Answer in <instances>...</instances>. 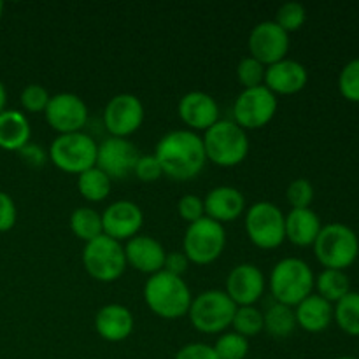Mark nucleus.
<instances>
[{
	"label": "nucleus",
	"mask_w": 359,
	"mask_h": 359,
	"mask_svg": "<svg viewBox=\"0 0 359 359\" xmlns=\"http://www.w3.org/2000/svg\"><path fill=\"white\" fill-rule=\"evenodd\" d=\"M77 189L88 202H102L111 193V179L105 172H102L98 167L90 168L77 175Z\"/></svg>",
	"instance_id": "c756f323"
},
{
	"label": "nucleus",
	"mask_w": 359,
	"mask_h": 359,
	"mask_svg": "<svg viewBox=\"0 0 359 359\" xmlns=\"http://www.w3.org/2000/svg\"><path fill=\"white\" fill-rule=\"evenodd\" d=\"M95 330L107 342H123L133 332V316L121 304L104 305L95 316Z\"/></svg>",
	"instance_id": "4be33fe9"
},
{
	"label": "nucleus",
	"mask_w": 359,
	"mask_h": 359,
	"mask_svg": "<svg viewBox=\"0 0 359 359\" xmlns=\"http://www.w3.org/2000/svg\"><path fill=\"white\" fill-rule=\"evenodd\" d=\"M316 276L300 258H284L270 272V293L277 304L297 307L314 291Z\"/></svg>",
	"instance_id": "7ed1b4c3"
},
{
	"label": "nucleus",
	"mask_w": 359,
	"mask_h": 359,
	"mask_svg": "<svg viewBox=\"0 0 359 359\" xmlns=\"http://www.w3.org/2000/svg\"><path fill=\"white\" fill-rule=\"evenodd\" d=\"M284 226H286V238L291 244L298 248H309L314 245L323 224L318 214L309 207V209H291L284 221Z\"/></svg>",
	"instance_id": "b1692460"
},
{
	"label": "nucleus",
	"mask_w": 359,
	"mask_h": 359,
	"mask_svg": "<svg viewBox=\"0 0 359 359\" xmlns=\"http://www.w3.org/2000/svg\"><path fill=\"white\" fill-rule=\"evenodd\" d=\"M32 128L27 116L14 109L0 112V147L6 151H20L30 142Z\"/></svg>",
	"instance_id": "393cba45"
},
{
	"label": "nucleus",
	"mask_w": 359,
	"mask_h": 359,
	"mask_svg": "<svg viewBox=\"0 0 359 359\" xmlns=\"http://www.w3.org/2000/svg\"><path fill=\"white\" fill-rule=\"evenodd\" d=\"M70 230L76 235L79 241L91 242L104 235V228H102V214L91 207H77L72 214H70Z\"/></svg>",
	"instance_id": "bb28decb"
},
{
	"label": "nucleus",
	"mask_w": 359,
	"mask_h": 359,
	"mask_svg": "<svg viewBox=\"0 0 359 359\" xmlns=\"http://www.w3.org/2000/svg\"><path fill=\"white\" fill-rule=\"evenodd\" d=\"M235 311L237 305L224 291L207 290L193 298L188 316L193 328L198 330L200 333L216 335L231 326Z\"/></svg>",
	"instance_id": "423d86ee"
},
{
	"label": "nucleus",
	"mask_w": 359,
	"mask_h": 359,
	"mask_svg": "<svg viewBox=\"0 0 359 359\" xmlns=\"http://www.w3.org/2000/svg\"><path fill=\"white\" fill-rule=\"evenodd\" d=\"M188 266H189V259L184 252L174 251V252H167V256H165V265H163L165 272L182 277V273L188 270Z\"/></svg>",
	"instance_id": "37998d69"
},
{
	"label": "nucleus",
	"mask_w": 359,
	"mask_h": 359,
	"mask_svg": "<svg viewBox=\"0 0 359 359\" xmlns=\"http://www.w3.org/2000/svg\"><path fill=\"white\" fill-rule=\"evenodd\" d=\"M207 160L219 167H235L242 163L249 153V139L231 119H219L202 137Z\"/></svg>",
	"instance_id": "39448f33"
},
{
	"label": "nucleus",
	"mask_w": 359,
	"mask_h": 359,
	"mask_svg": "<svg viewBox=\"0 0 359 359\" xmlns=\"http://www.w3.org/2000/svg\"><path fill=\"white\" fill-rule=\"evenodd\" d=\"M174 359H219L214 353L212 346H207V344L195 342L188 344L182 349H179V353L175 354Z\"/></svg>",
	"instance_id": "a19ab883"
},
{
	"label": "nucleus",
	"mask_w": 359,
	"mask_h": 359,
	"mask_svg": "<svg viewBox=\"0 0 359 359\" xmlns=\"http://www.w3.org/2000/svg\"><path fill=\"white\" fill-rule=\"evenodd\" d=\"M142 121L144 105L132 93L114 95L104 109V126L111 137L126 139L142 126Z\"/></svg>",
	"instance_id": "f8f14e48"
},
{
	"label": "nucleus",
	"mask_w": 359,
	"mask_h": 359,
	"mask_svg": "<svg viewBox=\"0 0 359 359\" xmlns=\"http://www.w3.org/2000/svg\"><path fill=\"white\" fill-rule=\"evenodd\" d=\"M277 112V97L266 86L249 88L237 97L233 121L242 130H259L269 125Z\"/></svg>",
	"instance_id": "9b49d317"
},
{
	"label": "nucleus",
	"mask_w": 359,
	"mask_h": 359,
	"mask_svg": "<svg viewBox=\"0 0 359 359\" xmlns=\"http://www.w3.org/2000/svg\"><path fill=\"white\" fill-rule=\"evenodd\" d=\"M297 328L294 309L283 304H272L263 314V330L273 339H287Z\"/></svg>",
	"instance_id": "a878e982"
},
{
	"label": "nucleus",
	"mask_w": 359,
	"mask_h": 359,
	"mask_svg": "<svg viewBox=\"0 0 359 359\" xmlns=\"http://www.w3.org/2000/svg\"><path fill=\"white\" fill-rule=\"evenodd\" d=\"M83 265L98 283H114L128 266L123 244L107 235H100L84 245Z\"/></svg>",
	"instance_id": "1a4fd4ad"
},
{
	"label": "nucleus",
	"mask_w": 359,
	"mask_h": 359,
	"mask_svg": "<svg viewBox=\"0 0 359 359\" xmlns=\"http://www.w3.org/2000/svg\"><path fill=\"white\" fill-rule=\"evenodd\" d=\"M286 216L272 202H256L245 212L249 241L259 249H277L286 241Z\"/></svg>",
	"instance_id": "9d476101"
},
{
	"label": "nucleus",
	"mask_w": 359,
	"mask_h": 359,
	"mask_svg": "<svg viewBox=\"0 0 359 359\" xmlns=\"http://www.w3.org/2000/svg\"><path fill=\"white\" fill-rule=\"evenodd\" d=\"M51 95L41 84H28L20 95V102L27 112H44Z\"/></svg>",
	"instance_id": "e433bc0d"
},
{
	"label": "nucleus",
	"mask_w": 359,
	"mask_h": 359,
	"mask_svg": "<svg viewBox=\"0 0 359 359\" xmlns=\"http://www.w3.org/2000/svg\"><path fill=\"white\" fill-rule=\"evenodd\" d=\"M6 104H7V91H6V86H4V83L0 81V112L6 111Z\"/></svg>",
	"instance_id": "c03bdc74"
},
{
	"label": "nucleus",
	"mask_w": 359,
	"mask_h": 359,
	"mask_svg": "<svg viewBox=\"0 0 359 359\" xmlns=\"http://www.w3.org/2000/svg\"><path fill=\"white\" fill-rule=\"evenodd\" d=\"M144 300L158 318L179 319L188 314L193 297L182 277L161 270L147 279Z\"/></svg>",
	"instance_id": "f03ea898"
},
{
	"label": "nucleus",
	"mask_w": 359,
	"mask_h": 359,
	"mask_svg": "<svg viewBox=\"0 0 359 359\" xmlns=\"http://www.w3.org/2000/svg\"><path fill=\"white\" fill-rule=\"evenodd\" d=\"M265 72L266 67L259 63L258 60L252 58V56H245L238 62L237 77L242 86H244V90L265 86Z\"/></svg>",
	"instance_id": "72a5a7b5"
},
{
	"label": "nucleus",
	"mask_w": 359,
	"mask_h": 359,
	"mask_svg": "<svg viewBox=\"0 0 359 359\" xmlns=\"http://www.w3.org/2000/svg\"><path fill=\"white\" fill-rule=\"evenodd\" d=\"M309 72L297 60L284 58L266 67L265 86L273 95H294L307 86Z\"/></svg>",
	"instance_id": "aec40b11"
},
{
	"label": "nucleus",
	"mask_w": 359,
	"mask_h": 359,
	"mask_svg": "<svg viewBox=\"0 0 359 359\" xmlns=\"http://www.w3.org/2000/svg\"><path fill=\"white\" fill-rule=\"evenodd\" d=\"M265 286L266 280L262 270L252 263H242L228 273L224 293L237 307H248L263 297Z\"/></svg>",
	"instance_id": "dca6fc26"
},
{
	"label": "nucleus",
	"mask_w": 359,
	"mask_h": 359,
	"mask_svg": "<svg viewBox=\"0 0 359 359\" xmlns=\"http://www.w3.org/2000/svg\"><path fill=\"white\" fill-rule=\"evenodd\" d=\"M249 53L265 67L273 65L287 56L290 34L283 30L276 21H262L249 34Z\"/></svg>",
	"instance_id": "ddd939ff"
},
{
	"label": "nucleus",
	"mask_w": 359,
	"mask_h": 359,
	"mask_svg": "<svg viewBox=\"0 0 359 359\" xmlns=\"http://www.w3.org/2000/svg\"><path fill=\"white\" fill-rule=\"evenodd\" d=\"M98 146L88 133H63L53 140L48 156L65 174L81 175L97 165Z\"/></svg>",
	"instance_id": "0eeeda50"
},
{
	"label": "nucleus",
	"mask_w": 359,
	"mask_h": 359,
	"mask_svg": "<svg viewBox=\"0 0 359 359\" xmlns=\"http://www.w3.org/2000/svg\"><path fill=\"white\" fill-rule=\"evenodd\" d=\"M231 326H233L235 333L249 340L251 337L259 335L263 332V312L255 305L237 307Z\"/></svg>",
	"instance_id": "7c9ffc66"
},
{
	"label": "nucleus",
	"mask_w": 359,
	"mask_h": 359,
	"mask_svg": "<svg viewBox=\"0 0 359 359\" xmlns=\"http://www.w3.org/2000/svg\"><path fill=\"white\" fill-rule=\"evenodd\" d=\"M219 359H245L249 354V340L238 333H223L212 346Z\"/></svg>",
	"instance_id": "2f4dec72"
},
{
	"label": "nucleus",
	"mask_w": 359,
	"mask_h": 359,
	"mask_svg": "<svg viewBox=\"0 0 359 359\" xmlns=\"http://www.w3.org/2000/svg\"><path fill=\"white\" fill-rule=\"evenodd\" d=\"M314 287L318 290V294L330 304H337L342 300L351 291L349 277L344 270H330L325 269L318 277H316Z\"/></svg>",
	"instance_id": "cd10ccee"
},
{
	"label": "nucleus",
	"mask_w": 359,
	"mask_h": 359,
	"mask_svg": "<svg viewBox=\"0 0 359 359\" xmlns=\"http://www.w3.org/2000/svg\"><path fill=\"white\" fill-rule=\"evenodd\" d=\"M18 210L14 200L6 191H0V231L13 230L16 224Z\"/></svg>",
	"instance_id": "ea45409f"
},
{
	"label": "nucleus",
	"mask_w": 359,
	"mask_h": 359,
	"mask_svg": "<svg viewBox=\"0 0 359 359\" xmlns=\"http://www.w3.org/2000/svg\"><path fill=\"white\" fill-rule=\"evenodd\" d=\"M339 90L346 100L359 104V58L351 60L339 76Z\"/></svg>",
	"instance_id": "f704fd0d"
},
{
	"label": "nucleus",
	"mask_w": 359,
	"mask_h": 359,
	"mask_svg": "<svg viewBox=\"0 0 359 359\" xmlns=\"http://www.w3.org/2000/svg\"><path fill=\"white\" fill-rule=\"evenodd\" d=\"M177 212L186 223H195V221L205 217V207H203V198L198 195H184L177 202Z\"/></svg>",
	"instance_id": "4c0bfd02"
},
{
	"label": "nucleus",
	"mask_w": 359,
	"mask_h": 359,
	"mask_svg": "<svg viewBox=\"0 0 359 359\" xmlns=\"http://www.w3.org/2000/svg\"><path fill=\"white\" fill-rule=\"evenodd\" d=\"M140 153L128 139L109 137L98 146L97 165L102 172L109 175V179H126L133 174Z\"/></svg>",
	"instance_id": "2eb2a0df"
},
{
	"label": "nucleus",
	"mask_w": 359,
	"mask_h": 359,
	"mask_svg": "<svg viewBox=\"0 0 359 359\" xmlns=\"http://www.w3.org/2000/svg\"><path fill=\"white\" fill-rule=\"evenodd\" d=\"M4 14V2H0V18H2Z\"/></svg>",
	"instance_id": "a18cd8bd"
},
{
	"label": "nucleus",
	"mask_w": 359,
	"mask_h": 359,
	"mask_svg": "<svg viewBox=\"0 0 359 359\" xmlns=\"http://www.w3.org/2000/svg\"><path fill=\"white\" fill-rule=\"evenodd\" d=\"M205 216L217 223H228L242 216L245 210V198L238 189L231 186H217L210 189L203 198Z\"/></svg>",
	"instance_id": "412c9836"
},
{
	"label": "nucleus",
	"mask_w": 359,
	"mask_h": 359,
	"mask_svg": "<svg viewBox=\"0 0 359 359\" xmlns=\"http://www.w3.org/2000/svg\"><path fill=\"white\" fill-rule=\"evenodd\" d=\"M46 121L60 135L83 132L88 121V107L76 93H58L49 98L44 111Z\"/></svg>",
	"instance_id": "4468645a"
},
{
	"label": "nucleus",
	"mask_w": 359,
	"mask_h": 359,
	"mask_svg": "<svg viewBox=\"0 0 359 359\" xmlns=\"http://www.w3.org/2000/svg\"><path fill=\"white\" fill-rule=\"evenodd\" d=\"M286 198L291 209H309L314 200V186L309 179H294L286 189Z\"/></svg>",
	"instance_id": "c9c22d12"
},
{
	"label": "nucleus",
	"mask_w": 359,
	"mask_h": 359,
	"mask_svg": "<svg viewBox=\"0 0 359 359\" xmlns=\"http://www.w3.org/2000/svg\"><path fill=\"white\" fill-rule=\"evenodd\" d=\"M123 248H125L126 265L133 266L139 272L154 276L163 270L167 252L156 238L147 237V235H135L126 241Z\"/></svg>",
	"instance_id": "6ab92c4d"
},
{
	"label": "nucleus",
	"mask_w": 359,
	"mask_h": 359,
	"mask_svg": "<svg viewBox=\"0 0 359 359\" xmlns=\"http://www.w3.org/2000/svg\"><path fill=\"white\" fill-rule=\"evenodd\" d=\"M337 359H358V358H354V356H340V358H337Z\"/></svg>",
	"instance_id": "49530a36"
},
{
	"label": "nucleus",
	"mask_w": 359,
	"mask_h": 359,
	"mask_svg": "<svg viewBox=\"0 0 359 359\" xmlns=\"http://www.w3.org/2000/svg\"><path fill=\"white\" fill-rule=\"evenodd\" d=\"M144 224V214L137 203L130 200H118L111 203L102 214V228L104 235L123 242L139 235Z\"/></svg>",
	"instance_id": "f3484780"
},
{
	"label": "nucleus",
	"mask_w": 359,
	"mask_h": 359,
	"mask_svg": "<svg viewBox=\"0 0 359 359\" xmlns=\"http://www.w3.org/2000/svg\"><path fill=\"white\" fill-rule=\"evenodd\" d=\"M154 156L165 175L175 181H189L202 174L207 163L205 147L198 133L174 130L158 140Z\"/></svg>",
	"instance_id": "f257e3e1"
},
{
	"label": "nucleus",
	"mask_w": 359,
	"mask_h": 359,
	"mask_svg": "<svg viewBox=\"0 0 359 359\" xmlns=\"http://www.w3.org/2000/svg\"><path fill=\"white\" fill-rule=\"evenodd\" d=\"M18 153H20L21 160L32 168H42L44 167L46 160H48V153H46L42 147L35 146V144H30V142H28L25 147H21Z\"/></svg>",
	"instance_id": "79ce46f5"
},
{
	"label": "nucleus",
	"mask_w": 359,
	"mask_h": 359,
	"mask_svg": "<svg viewBox=\"0 0 359 359\" xmlns=\"http://www.w3.org/2000/svg\"><path fill=\"white\" fill-rule=\"evenodd\" d=\"M312 248L325 269L346 270L358 259L359 238L347 224L330 223L321 228Z\"/></svg>",
	"instance_id": "20e7f679"
},
{
	"label": "nucleus",
	"mask_w": 359,
	"mask_h": 359,
	"mask_svg": "<svg viewBox=\"0 0 359 359\" xmlns=\"http://www.w3.org/2000/svg\"><path fill=\"white\" fill-rule=\"evenodd\" d=\"M333 319L344 333L359 337V293L349 291L333 307Z\"/></svg>",
	"instance_id": "c85d7f7f"
},
{
	"label": "nucleus",
	"mask_w": 359,
	"mask_h": 359,
	"mask_svg": "<svg viewBox=\"0 0 359 359\" xmlns=\"http://www.w3.org/2000/svg\"><path fill=\"white\" fill-rule=\"evenodd\" d=\"M294 318H297V326L305 332L321 333L332 325L333 304L312 293L294 307Z\"/></svg>",
	"instance_id": "5701e85b"
},
{
	"label": "nucleus",
	"mask_w": 359,
	"mask_h": 359,
	"mask_svg": "<svg viewBox=\"0 0 359 359\" xmlns=\"http://www.w3.org/2000/svg\"><path fill=\"white\" fill-rule=\"evenodd\" d=\"M224 245H226L224 226L205 216L188 226L182 241V252L188 256L189 263L210 265L223 255Z\"/></svg>",
	"instance_id": "6e6552de"
},
{
	"label": "nucleus",
	"mask_w": 359,
	"mask_h": 359,
	"mask_svg": "<svg viewBox=\"0 0 359 359\" xmlns=\"http://www.w3.org/2000/svg\"><path fill=\"white\" fill-rule=\"evenodd\" d=\"M179 118L189 130H207L219 121L217 102L205 91H189L179 100Z\"/></svg>",
	"instance_id": "a211bd4d"
},
{
	"label": "nucleus",
	"mask_w": 359,
	"mask_h": 359,
	"mask_svg": "<svg viewBox=\"0 0 359 359\" xmlns=\"http://www.w3.org/2000/svg\"><path fill=\"white\" fill-rule=\"evenodd\" d=\"M133 175L142 182H154L163 175V170H161V165L156 160V156L147 154V156L139 158L135 168H133Z\"/></svg>",
	"instance_id": "58836bf2"
},
{
	"label": "nucleus",
	"mask_w": 359,
	"mask_h": 359,
	"mask_svg": "<svg viewBox=\"0 0 359 359\" xmlns=\"http://www.w3.org/2000/svg\"><path fill=\"white\" fill-rule=\"evenodd\" d=\"M276 21L286 34L297 32L307 21V9L300 2H286L277 9Z\"/></svg>",
	"instance_id": "473e14b6"
}]
</instances>
